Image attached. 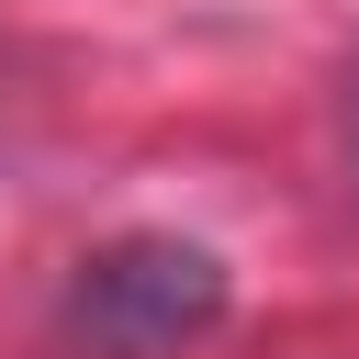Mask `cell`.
<instances>
[{"label": "cell", "instance_id": "1", "mask_svg": "<svg viewBox=\"0 0 359 359\" xmlns=\"http://www.w3.org/2000/svg\"><path fill=\"white\" fill-rule=\"evenodd\" d=\"M224 314V269L202 247H168V236H135V247H101L67 292V337H90L101 359H168L180 337H202Z\"/></svg>", "mask_w": 359, "mask_h": 359}]
</instances>
